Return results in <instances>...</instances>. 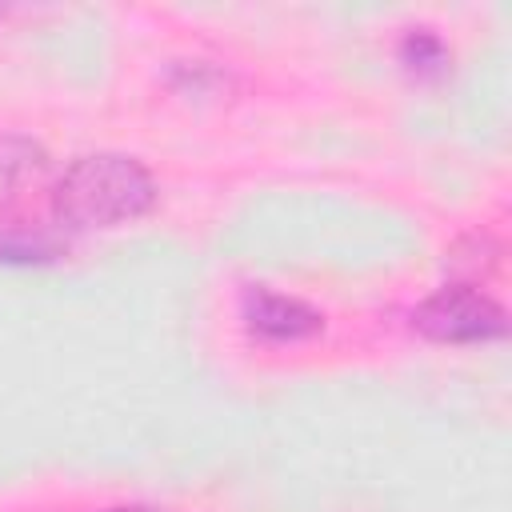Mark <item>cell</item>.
<instances>
[{
	"mask_svg": "<svg viewBox=\"0 0 512 512\" xmlns=\"http://www.w3.org/2000/svg\"><path fill=\"white\" fill-rule=\"evenodd\" d=\"M44 256H52V244L44 236L0 232V260H44Z\"/></svg>",
	"mask_w": 512,
	"mask_h": 512,
	"instance_id": "obj_5",
	"label": "cell"
},
{
	"mask_svg": "<svg viewBox=\"0 0 512 512\" xmlns=\"http://www.w3.org/2000/svg\"><path fill=\"white\" fill-rule=\"evenodd\" d=\"M108 512H152V508H108Z\"/></svg>",
	"mask_w": 512,
	"mask_h": 512,
	"instance_id": "obj_6",
	"label": "cell"
},
{
	"mask_svg": "<svg viewBox=\"0 0 512 512\" xmlns=\"http://www.w3.org/2000/svg\"><path fill=\"white\" fill-rule=\"evenodd\" d=\"M244 320L256 336L276 340V344H292V340L316 336L324 328V316L316 308H308L296 296L272 292V288H248L244 292Z\"/></svg>",
	"mask_w": 512,
	"mask_h": 512,
	"instance_id": "obj_3",
	"label": "cell"
},
{
	"mask_svg": "<svg viewBox=\"0 0 512 512\" xmlns=\"http://www.w3.org/2000/svg\"><path fill=\"white\" fill-rule=\"evenodd\" d=\"M412 320L424 336L444 340V344H480V340L504 336V328H508L504 308L472 284H448V288L432 292L412 312Z\"/></svg>",
	"mask_w": 512,
	"mask_h": 512,
	"instance_id": "obj_2",
	"label": "cell"
},
{
	"mask_svg": "<svg viewBox=\"0 0 512 512\" xmlns=\"http://www.w3.org/2000/svg\"><path fill=\"white\" fill-rule=\"evenodd\" d=\"M156 204L152 172L124 152L80 156L52 188V216L72 232L120 228Z\"/></svg>",
	"mask_w": 512,
	"mask_h": 512,
	"instance_id": "obj_1",
	"label": "cell"
},
{
	"mask_svg": "<svg viewBox=\"0 0 512 512\" xmlns=\"http://www.w3.org/2000/svg\"><path fill=\"white\" fill-rule=\"evenodd\" d=\"M400 60H404V68L416 72V76H440L444 64H448V52H444V44H440L428 28H416V32L404 36Z\"/></svg>",
	"mask_w": 512,
	"mask_h": 512,
	"instance_id": "obj_4",
	"label": "cell"
}]
</instances>
